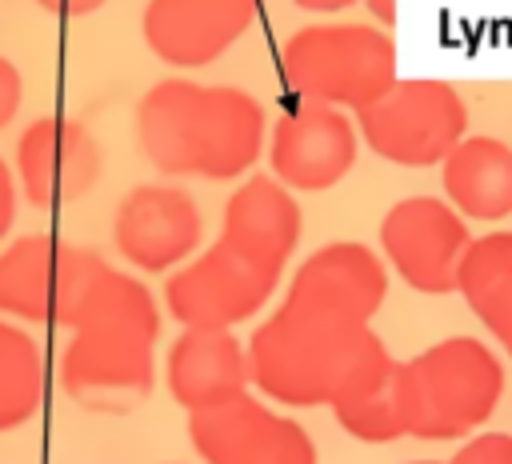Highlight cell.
Instances as JSON below:
<instances>
[{
    "instance_id": "3",
    "label": "cell",
    "mask_w": 512,
    "mask_h": 464,
    "mask_svg": "<svg viewBox=\"0 0 512 464\" xmlns=\"http://www.w3.org/2000/svg\"><path fill=\"white\" fill-rule=\"evenodd\" d=\"M368 336L364 320L284 292L280 308L248 336L252 388L288 408H320Z\"/></svg>"
},
{
    "instance_id": "22",
    "label": "cell",
    "mask_w": 512,
    "mask_h": 464,
    "mask_svg": "<svg viewBox=\"0 0 512 464\" xmlns=\"http://www.w3.org/2000/svg\"><path fill=\"white\" fill-rule=\"evenodd\" d=\"M20 104H24V76L8 56H0V128L16 120Z\"/></svg>"
},
{
    "instance_id": "5",
    "label": "cell",
    "mask_w": 512,
    "mask_h": 464,
    "mask_svg": "<svg viewBox=\"0 0 512 464\" xmlns=\"http://www.w3.org/2000/svg\"><path fill=\"white\" fill-rule=\"evenodd\" d=\"M280 80L296 100L356 112L400 80L396 44L372 24H308L284 40Z\"/></svg>"
},
{
    "instance_id": "17",
    "label": "cell",
    "mask_w": 512,
    "mask_h": 464,
    "mask_svg": "<svg viewBox=\"0 0 512 464\" xmlns=\"http://www.w3.org/2000/svg\"><path fill=\"white\" fill-rule=\"evenodd\" d=\"M288 292L372 324V316L380 312V304L388 296V272H384V260L368 244L332 240V244L316 248L292 272Z\"/></svg>"
},
{
    "instance_id": "13",
    "label": "cell",
    "mask_w": 512,
    "mask_h": 464,
    "mask_svg": "<svg viewBox=\"0 0 512 464\" xmlns=\"http://www.w3.org/2000/svg\"><path fill=\"white\" fill-rule=\"evenodd\" d=\"M204 216L180 184H136L112 212V244L140 272H168L200 244Z\"/></svg>"
},
{
    "instance_id": "27",
    "label": "cell",
    "mask_w": 512,
    "mask_h": 464,
    "mask_svg": "<svg viewBox=\"0 0 512 464\" xmlns=\"http://www.w3.org/2000/svg\"><path fill=\"white\" fill-rule=\"evenodd\" d=\"M408 464H448V460H408Z\"/></svg>"
},
{
    "instance_id": "14",
    "label": "cell",
    "mask_w": 512,
    "mask_h": 464,
    "mask_svg": "<svg viewBox=\"0 0 512 464\" xmlns=\"http://www.w3.org/2000/svg\"><path fill=\"white\" fill-rule=\"evenodd\" d=\"M260 4L264 0H148L140 36L164 64L204 68L252 28Z\"/></svg>"
},
{
    "instance_id": "18",
    "label": "cell",
    "mask_w": 512,
    "mask_h": 464,
    "mask_svg": "<svg viewBox=\"0 0 512 464\" xmlns=\"http://www.w3.org/2000/svg\"><path fill=\"white\" fill-rule=\"evenodd\" d=\"M448 204L464 220L512 216V148L496 136H464L440 164Z\"/></svg>"
},
{
    "instance_id": "15",
    "label": "cell",
    "mask_w": 512,
    "mask_h": 464,
    "mask_svg": "<svg viewBox=\"0 0 512 464\" xmlns=\"http://www.w3.org/2000/svg\"><path fill=\"white\" fill-rule=\"evenodd\" d=\"M164 380L188 412L236 400L252 388L248 344H240L232 328H184L168 348Z\"/></svg>"
},
{
    "instance_id": "19",
    "label": "cell",
    "mask_w": 512,
    "mask_h": 464,
    "mask_svg": "<svg viewBox=\"0 0 512 464\" xmlns=\"http://www.w3.org/2000/svg\"><path fill=\"white\" fill-rule=\"evenodd\" d=\"M460 296L512 356V232L476 236L460 264Z\"/></svg>"
},
{
    "instance_id": "2",
    "label": "cell",
    "mask_w": 512,
    "mask_h": 464,
    "mask_svg": "<svg viewBox=\"0 0 512 464\" xmlns=\"http://www.w3.org/2000/svg\"><path fill=\"white\" fill-rule=\"evenodd\" d=\"M156 336L160 312L152 292L128 272L104 268L60 352L56 376L64 396L104 416L140 408L156 384Z\"/></svg>"
},
{
    "instance_id": "12",
    "label": "cell",
    "mask_w": 512,
    "mask_h": 464,
    "mask_svg": "<svg viewBox=\"0 0 512 464\" xmlns=\"http://www.w3.org/2000/svg\"><path fill=\"white\" fill-rule=\"evenodd\" d=\"M100 164L96 136L72 116H40L16 140L20 196L40 212L80 200L96 184Z\"/></svg>"
},
{
    "instance_id": "16",
    "label": "cell",
    "mask_w": 512,
    "mask_h": 464,
    "mask_svg": "<svg viewBox=\"0 0 512 464\" xmlns=\"http://www.w3.org/2000/svg\"><path fill=\"white\" fill-rule=\"evenodd\" d=\"M328 408L336 424L364 444H388L408 436L404 404H400V360L384 348L376 332L364 340V348L340 376Z\"/></svg>"
},
{
    "instance_id": "10",
    "label": "cell",
    "mask_w": 512,
    "mask_h": 464,
    "mask_svg": "<svg viewBox=\"0 0 512 464\" xmlns=\"http://www.w3.org/2000/svg\"><path fill=\"white\" fill-rule=\"evenodd\" d=\"M188 440L208 464H316V440L252 392L188 412Z\"/></svg>"
},
{
    "instance_id": "1",
    "label": "cell",
    "mask_w": 512,
    "mask_h": 464,
    "mask_svg": "<svg viewBox=\"0 0 512 464\" xmlns=\"http://www.w3.org/2000/svg\"><path fill=\"white\" fill-rule=\"evenodd\" d=\"M264 104L236 84L168 76L136 100V144L164 176L240 180L264 152Z\"/></svg>"
},
{
    "instance_id": "20",
    "label": "cell",
    "mask_w": 512,
    "mask_h": 464,
    "mask_svg": "<svg viewBox=\"0 0 512 464\" xmlns=\"http://www.w3.org/2000/svg\"><path fill=\"white\" fill-rule=\"evenodd\" d=\"M44 400V360H40V344L0 320V432L24 428Z\"/></svg>"
},
{
    "instance_id": "11",
    "label": "cell",
    "mask_w": 512,
    "mask_h": 464,
    "mask_svg": "<svg viewBox=\"0 0 512 464\" xmlns=\"http://www.w3.org/2000/svg\"><path fill=\"white\" fill-rule=\"evenodd\" d=\"M360 128L336 104L296 100L272 124L268 140V168L284 188L296 192H324L340 184L356 164Z\"/></svg>"
},
{
    "instance_id": "4",
    "label": "cell",
    "mask_w": 512,
    "mask_h": 464,
    "mask_svg": "<svg viewBox=\"0 0 512 464\" xmlns=\"http://www.w3.org/2000/svg\"><path fill=\"white\" fill-rule=\"evenodd\" d=\"M504 400V364L476 336H444L400 360L404 432L416 440H468Z\"/></svg>"
},
{
    "instance_id": "25",
    "label": "cell",
    "mask_w": 512,
    "mask_h": 464,
    "mask_svg": "<svg viewBox=\"0 0 512 464\" xmlns=\"http://www.w3.org/2000/svg\"><path fill=\"white\" fill-rule=\"evenodd\" d=\"M368 12H372V20H380L384 28H392L396 24V0H360Z\"/></svg>"
},
{
    "instance_id": "24",
    "label": "cell",
    "mask_w": 512,
    "mask_h": 464,
    "mask_svg": "<svg viewBox=\"0 0 512 464\" xmlns=\"http://www.w3.org/2000/svg\"><path fill=\"white\" fill-rule=\"evenodd\" d=\"M48 16H60V20H80V16H92L100 12L108 0H36Z\"/></svg>"
},
{
    "instance_id": "23",
    "label": "cell",
    "mask_w": 512,
    "mask_h": 464,
    "mask_svg": "<svg viewBox=\"0 0 512 464\" xmlns=\"http://www.w3.org/2000/svg\"><path fill=\"white\" fill-rule=\"evenodd\" d=\"M12 224H16V176L0 156V240L12 232Z\"/></svg>"
},
{
    "instance_id": "21",
    "label": "cell",
    "mask_w": 512,
    "mask_h": 464,
    "mask_svg": "<svg viewBox=\"0 0 512 464\" xmlns=\"http://www.w3.org/2000/svg\"><path fill=\"white\" fill-rule=\"evenodd\" d=\"M448 464H512V432H476L448 456Z\"/></svg>"
},
{
    "instance_id": "6",
    "label": "cell",
    "mask_w": 512,
    "mask_h": 464,
    "mask_svg": "<svg viewBox=\"0 0 512 464\" xmlns=\"http://www.w3.org/2000/svg\"><path fill=\"white\" fill-rule=\"evenodd\" d=\"M284 276V260L220 232L196 260L164 280V304L184 328H236L256 316Z\"/></svg>"
},
{
    "instance_id": "9",
    "label": "cell",
    "mask_w": 512,
    "mask_h": 464,
    "mask_svg": "<svg viewBox=\"0 0 512 464\" xmlns=\"http://www.w3.org/2000/svg\"><path fill=\"white\" fill-rule=\"evenodd\" d=\"M472 244L464 216L436 196H404L380 220V252L392 272L424 292L452 296L460 292V264Z\"/></svg>"
},
{
    "instance_id": "7",
    "label": "cell",
    "mask_w": 512,
    "mask_h": 464,
    "mask_svg": "<svg viewBox=\"0 0 512 464\" xmlns=\"http://www.w3.org/2000/svg\"><path fill=\"white\" fill-rule=\"evenodd\" d=\"M104 268L92 248L52 232H24L0 252V312L24 324L72 328Z\"/></svg>"
},
{
    "instance_id": "8",
    "label": "cell",
    "mask_w": 512,
    "mask_h": 464,
    "mask_svg": "<svg viewBox=\"0 0 512 464\" xmlns=\"http://www.w3.org/2000/svg\"><path fill=\"white\" fill-rule=\"evenodd\" d=\"M360 140L388 164L432 168L468 136V104L448 80H396L356 108Z\"/></svg>"
},
{
    "instance_id": "26",
    "label": "cell",
    "mask_w": 512,
    "mask_h": 464,
    "mask_svg": "<svg viewBox=\"0 0 512 464\" xmlns=\"http://www.w3.org/2000/svg\"><path fill=\"white\" fill-rule=\"evenodd\" d=\"M292 4L304 12H340V8H352L356 0H292Z\"/></svg>"
}]
</instances>
